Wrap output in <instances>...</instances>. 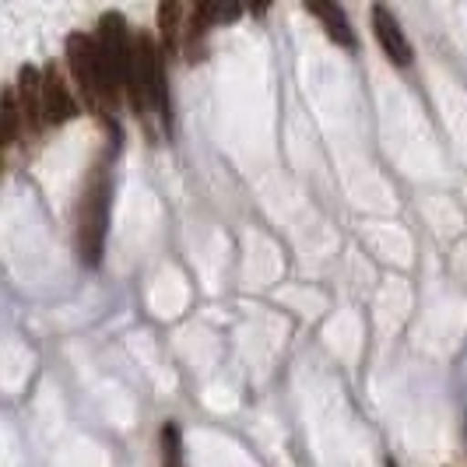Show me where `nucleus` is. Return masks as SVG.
Here are the masks:
<instances>
[{"instance_id":"nucleus-1","label":"nucleus","mask_w":467,"mask_h":467,"mask_svg":"<svg viewBox=\"0 0 467 467\" xmlns=\"http://www.w3.org/2000/svg\"><path fill=\"white\" fill-rule=\"evenodd\" d=\"M127 95L138 117H159L169 123V95H165V53L151 36H134V57L127 74Z\"/></svg>"},{"instance_id":"nucleus-2","label":"nucleus","mask_w":467,"mask_h":467,"mask_svg":"<svg viewBox=\"0 0 467 467\" xmlns=\"http://www.w3.org/2000/svg\"><path fill=\"white\" fill-rule=\"evenodd\" d=\"M109 197H113L109 169L106 162H95L85 180V190H81V201H78V257L85 267H99L102 250H106Z\"/></svg>"},{"instance_id":"nucleus-3","label":"nucleus","mask_w":467,"mask_h":467,"mask_svg":"<svg viewBox=\"0 0 467 467\" xmlns=\"http://www.w3.org/2000/svg\"><path fill=\"white\" fill-rule=\"evenodd\" d=\"M67 64L74 81H78V88L85 95V102L92 106L99 117H109L117 109L119 99L109 88V78H106V67H102L95 36H85V32L67 36Z\"/></svg>"},{"instance_id":"nucleus-4","label":"nucleus","mask_w":467,"mask_h":467,"mask_svg":"<svg viewBox=\"0 0 467 467\" xmlns=\"http://www.w3.org/2000/svg\"><path fill=\"white\" fill-rule=\"evenodd\" d=\"M99 57H102V67L109 78V88L119 99V92H127V74H130V57H134V36L127 32L123 15L109 11L99 18Z\"/></svg>"},{"instance_id":"nucleus-5","label":"nucleus","mask_w":467,"mask_h":467,"mask_svg":"<svg viewBox=\"0 0 467 467\" xmlns=\"http://www.w3.org/2000/svg\"><path fill=\"white\" fill-rule=\"evenodd\" d=\"M43 117H47V127H64L78 117V99L70 95L60 70L53 64L43 67Z\"/></svg>"},{"instance_id":"nucleus-6","label":"nucleus","mask_w":467,"mask_h":467,"mask_svg":"<svg viewBox=\"0 0 467 467\" xmlns=\"http://www.w3.org/2000/svg\"><path fill=\"white\" fill-rule=\"evenodd\" d=\"M15 92H18V106H22L25 134H39L47 127V117H43V70L22 67Z\"/></svg>"},{"instance_id":"nucleus-7","label":"nucleus","mask_w":467,"mask_h":467,"mask_svg":"<svg viewBox=\"0 0 467 467\" xmlns=\"http://www.w3.org/2000/svg\"><path fill=\"white\" fill-rule=\"evenodd\" d=\"M373 28H376V39H379L383 53H387L398 67H408L415 53H411V43H408V36H404L400 22L394 18V11H387L383 4H376L373 7Z\"/></svg>"},{"instance_id":"nucleus-8","label":"nucleus","mask_w":467,"mask_h":467,"mask_svg":"<svg viewBox=\"0 0 467 467\" xmlns=\"http://www.w3.org/2000/svg\"><path fill=\"white\" fill-rule=\"evenodd\" d=\"M306 11L313 15V18H320L324 28H327V36L337 43V47L345 49H355L358 47V39H355V32H351L348 25V15L337 7V4H327V0H313V4H306Z\"/></svg>"},{"instance_id":"nucleus-9","label":"nucleus","mask_w":467,"mask_h":467,"mask_svg":"<svg viewBox=\"0 0 467 467\" xmlns=\"http://www.w3.org/2000/svg\"><path fill=\"white\" fill-rule=\"evenodd\" d=\"M243 15V7L239 4H197L193 11H190V39H197V36H208L214 25H225V22H235Z\"/></svg>"},{"instance_id":"nucleus-10","label":"nucleus","mask_w":467,"mask_h":467,"mask_svg":"<svg viewBox=\"0 0 467 467\" xmlns=\"http://www.w3.org/2000/svg\"><path fill=\"white\" fill-rule=\"evenodd\" d=\"M22 106H18V92H15V85H7V92H4V148H15L18 138H22Z\"/></svg>"},{"instance_id":"nucleus-11","label":"nucleus","mask_w":467,"mask_h":467,"mask_svg":"<svg viewBox=\"0 0 467 467\" xmlns=\"http://www.w3.org/2000/svg\"><path fill=\"white\" fill-rule=\"evenodd\" d=\"M180 18H183V7L180 4H162L159 7V28H162V53H172L180 43Z\"/></svg>"},{"instance_id":"nucleus-12","label":"nucleus","mask_w":467,"mask_h":467,"mask_svg":"<svg viewBox=\"0 0 467 467\" xmlns=\"http://www.w3.org/2000/svg\"><path fill=\"white\" fill-rule=\"evenodd\" d=\"M162 467H187L183 436H180V425L176 421H169L162 429Z\"/></svg>"}]
</instances>
